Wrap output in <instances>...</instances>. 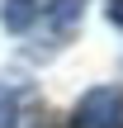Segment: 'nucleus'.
<instances>
[{
  "mask_svg": "<svg viewBox=\"0 0 123 128\" xmlns=\"http://www.w3.org/2000/svg\"><path fill=\"white\" fill-rule=\"evenodd\" d=\"M104 14H109V24H119V28H123V0H109Z\"/></svg>",
  "mask_w": 123,
  "mask_h": 128,
  "instance_id": "nucleus-4",
  "label": "nucleus"
},
{
  "mask_svg": "<svg viewBox=\"0 0 123 128\" xmlns=\"http://www.w3.org/2000/svg\"><path fill=\"white\" fill-rule=\"evenodd\" d=\"M19 124V86L0 81V128H14Z\"/></svg>",
  "mask_w": 123,
  "mask_h": 128,
  "instance_id": "nucleus-3",
  "label": "nucleus"
},
{
  "mask_svg": "<svg viewBox=\"0 0 123 128\" xmlns=\"http://www.w3.org/2000/svg\"><path fill=\"white\" fill-rule=\"evenodd\" d=\"M52 10V0H0V24L9 33H28L33 24H43Z\"/></svg>",
  "mask_w": 123,
  "mask_h": 128,
  "instance_id": "nucleus-2",
  "label": "nucleus"
},
{
  "mask_svg": "<svg viewBox=\"0 0 123 128\" xmlns=\"http://www.w3.org/2000/svg\"><path fill=\"white\" fill-rule=\"evenodd\" d=\"M71 128H123V90L119 86H95L76 100Z\"/></svg>",
  "mask_w": 123,
  "mask_h": 128,
  "instance_id": "nucleus-1",
  "label": "nucleus"
},
{
  "mask_svg": "<svg viewBox=\"0 0 123 128\" xmlns=\"http://www.w3.org/2000/svg\"><path fill=\"white\" fill-rule=\"evenodd\" d=\"M28 128H57V119H52V114L43 109V114H38V119H33V124H28Z\"/></svg>",
  "mask_w": 123,
  "mask_h": 128,
  "instance_id": "nucleus-5",
  "label": "nucleus"
}]
</instances>
